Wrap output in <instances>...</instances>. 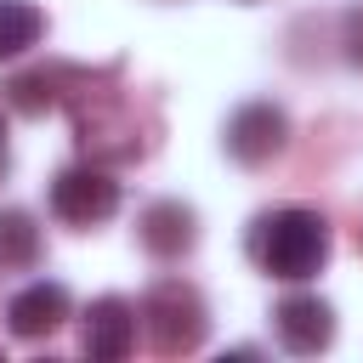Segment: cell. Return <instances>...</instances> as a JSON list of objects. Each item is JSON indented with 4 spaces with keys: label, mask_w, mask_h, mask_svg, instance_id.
<instances>
[{
    "label": "cell",
    "mask_w": 363,
    "mask_h": 363,
    "mask_svg": "<svg viewBox=\"0 0 363 363\" xmlns=\"http://www.w3.org/2000/svg\"><path fill=\"white\" fill-rule=\"evenodd\" d=\"M142 244H147L153 255H182V250H193V210L176 204V199L147 204V210H142Z\"/></svg>",
    "instance_id": "ba28073f"
},
{
    "label": "cell",
    "mask_w": 363,
    "mask_h": 363,
    "mask_svg": "<svg viewBox=\"0 0 363 363\" xmlns=\"http://www.w3.org/2000/svg\"><path fill=\"white\" fill-rule=\"evenodd\" d=\"M51 210L74 227H91V221H108L119 210V182L108 170H91V164H74L51 182Z\"/></svg>",
    "instance_id": "3957f363"
},
{
    "label": "cell",
    "mask_w": 363,
    "mask_h": 363,
    "mask_svg": "<svg viewBox=\"0 0 363 363\" xmlns=\"http://www.w3.org/2000/svg\"><path fill=\"white\" fill-rule=\"evenodd\" d=\"M6 91H11V108H23V113H40L51 102V79L45 74H17Z\"/></svg>",
    "instance_id": "8fae6325"
},
{
    "label": "cell",
    "mask_w": 363,
    "mask_h": 363,
    "mask_svg": "<svg viewBox=\"0 0 363 363\" xmlns=\"http://www.w3.org/2000/svg\"><path fill=\"white\" fill-rule=\"evenodd\" d=\"M130 346H136V312L119 295L91 301V312H85V352L96 363H119Z\"/></svg>",
    "instance_id": "8992f818"
},
{
    "label": "cell",
    "mask_w": 363,
    "mask_h": 363,
    "mask_svg": "<svg viewBox=\"0 0 363 363\" xmlns=\"http://www.w3.org/2000/svg\"><path fill=\"white\" fill-rule=\"evenodd\" d=\"M40 28H45L40 6H28V0H0V57L28 51V45L40 40Z\"/></svg>",
    "instance_id": "30bf717a"
},
{
    "label": "cell",
    "mask_w": 363,
    "mask_h": 363,
    "mask_svg": "<svg viewBox=\"0 0 363 363\" xmlns=\"http://www.w3.org/2000/svg\"><path fill=\"white\" fill-rule=\"evenodd\" d=\"M272 329H278V340L289 352H323L335 340V312L318 295H289V301H278Z\"/></svg>",
    "instance_id": "5b68a950"
},
{
    "label": "cell",
    "mask_w": 363,
    "mask_h": 363,
    "mask_svg": "<svg viewBox=\"0 0 363 363\" xmlns=\"http://www.w3.org/2000/svg\"><path fill=\"white\" fill-rule=\"evenodd\" d=\"M62 318H68V289H62V284H28V289H17L11 306H6V329H11L17 340L51 335Z\"/></svg>",
    "instance_id": "52a82bcc"
},
{
    "label": "cell",
    "mask_w": 363,
    "mask_h": 363,
    "mask_svg": "<svg viewBox=\"0 0 363 363\" xmlns=\"http://www.w3.org/2000/svg\"><path fill=\"white\" fill-rule=\"evenodd\" d=\"M340 45H346V62L363 68V6L346 11V23H340Z\"/></svg>",
    "instance_id": "7c38bea8"
},
{
    "label": "cell",
    "mask_w": 363,
    "mask_h": 363,
    "mask_svg": "<svg viewBox=\"0 0 363 363\" xmlns=\"http://www.w3.org/2000/svg\"><path fill=\"white\" fill-rule=\"evenodd\" d=\"M40 227L28 210H0V267H34Z\"/></svg>",
    "instance_id": "9c48e42d"
},
{
    "label": "cell",
    "mask_w": 363,
    "mask_h": 363,
    "mask_svg": "<svg viewBox=\"0 0 363 363\" xmlns=\"http://www.w3.org/2000/svg\"><path fill=\"white\" fill-rule=\"evenodd\" d=\"M329 261V221L318 210H278L261 221V267L272 278H312Z\"/></svg>",
    "instance_id": "6da1fadb"
},
{
    "label": "cell",
    "mask_w": 363,
    "mask_h": 363,
    "mask_svg": "<svg viewBox=\"0 0 363 363\" xmlns=\"http://www.w3.org/2000/svg\"><path fill=\"white\" fill-rule=\"evenodd\" d=\"M142 318H147V335H153V346L159 352H193L199 340H204V301H199V289H187V284H159L147 301H142Z\"/></svg>",
    "instance_id": "7a4b0ae2"
},
{
    "label": "cell",
    "mask_w": 363,
    "mask_h": 363,
    "mask_svg": "<svg viewBox=\"0 0 363 363\" xmlns=\"http://www.w3.org/2000/svg\"><path fill=\"white\" fill-rule=\"evenodd\" d=\"M284 113L272 108V102H250V108H238L233 119H227V153L238 159V164H267L278 147H284Z\"/></svg>",
    "instance_id": "277c9868"
},
{
    "label": "cell",
    "mask_w": 363,
    "mask_h": 363,
    "mask_svg": "<svg viewBox=\"0 0 363 363\" xmlns=\"http://www.w3.org/2000/svg\"><path fill=\"white\" fill-rule=\"evenodd\" d=\"M0 136H6V130H0Z\"/></svg>",
    "instance_id": "4fadbf2b"
}]
</instances>
